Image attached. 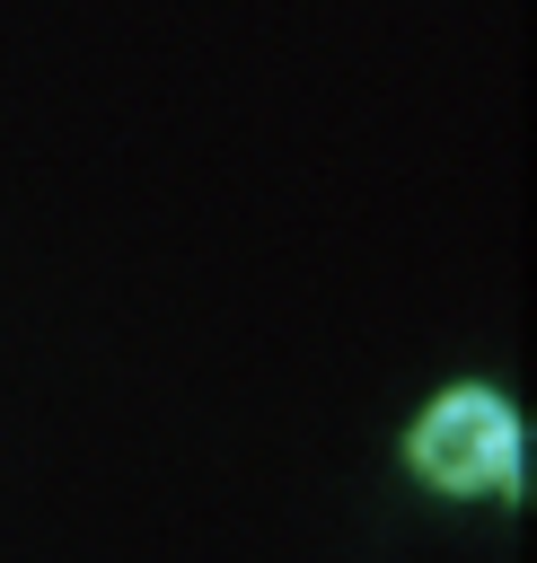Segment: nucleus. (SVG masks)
<instances>
[{
	"mask_svg": "<svg viewBox=\"0 0 537 563\" xmlns=\"http://www.w3.org/2000/svg\"><path fill=\"white\" fill-rule=\"evenodd\" d=\"M405 457H414L423 484H440V493H502V484L519 475V413H511L493 387H449V396L414 422Z\"/></svg>",
	"mask_w": 537,
	"mask_h": 563,
	"instance_id": "nucleus-1",
	"label": "nucleus"
}]
</instances>
